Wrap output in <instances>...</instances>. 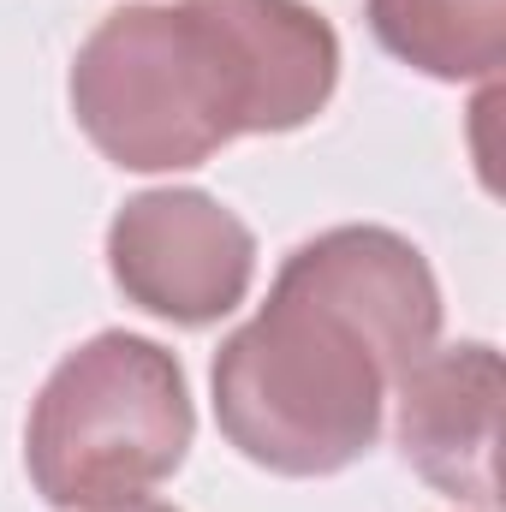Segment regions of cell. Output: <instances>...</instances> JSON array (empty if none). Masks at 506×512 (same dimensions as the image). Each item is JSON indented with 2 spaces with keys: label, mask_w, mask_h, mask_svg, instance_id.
<instances>
[{
  "label": "cell",
  "mask_w": 506,
  "mask_h": 512,
  "mask_svg": "<svg viewBox=\"0 0 506 512\" xmlns=\"http://www.w3.org/2000/svg\"><path fill=\"white\" fill-rule=\"evenodd\" d=\"M334 84L340 36L304 0H143L84 36L66 96L114 167L179 173L233 137L310 126Z\"/></svg>",
  "instance_id": "cell-2"
},
{
  "label": "cell",
  "mask_w": 506,
  "mask_h": 512,
  "mask_svg": "<svg viewBox=\"0 0 506 512\" xmlns=\"http://www.w3.org/2000/svg\"><path fill=\"white\" fill-rule=\"evenodd\" d=\"M441 340L429 256L387 227H328L215 352V423L274 477H334L381 441L393 382Z\"/></svg>",
  "instance_id": "cell-1"
},
{
  "label": "cell",
  "mask_w": 506,
  "mask_h": 512,
  "mask_svg": "<svg viewBox=\"0 0 506 512\" xmlns=\"http://www.w3.org/2000/svg\"><path fill=\"white\" fill-rule=\"evenodd\" d=\"M197 435L191 387L167 346L108 328L66 352L24 423V465L54 512H108L161 489Z\"/></svg>",
  "instance_id": "cell-3"
},
{
  "label": "cell",
  "mask_w": 506,
  "mask_h": 512,
  "mask_svg": "<svg viewBox=\"0 0 506 512\" xmlns=\"http://www.w3.org/2000/svg\"><path fill=\"white\" fill-rule=\"evenodd\" d=\"M108 274L137 310L173 328H209L251 292L256 233L209 191H143L108 227Z\"/></svg>",
  "instance_id": "cell-4"
},
{
  "label": "cell",
  "mask_w": 506,
  "mask_h": 512,
  "mask_svg": "<svg viewBox=\"0 0 506 512\" xmlns=\"http://www.w3.org/2000/svg\"><path fill=\"white\" fill-rule=\"evenodd\" d=\"M399 453L405 465L471 512L501 507L495 441H501V352L489 340L429 346L399 382Z\"/></svg>",
  "instance_id": "cell-5"
},
{
  "label": "cell",
  "mask_w": 506,
  "mask_h": 512,
  "mask_svg": "<svg viewBox=\"0 0 506 512\" xmlns=\"http://www.w3.org/2000/svg\"><path fill=\"white\" fill-rule=\"evenodd\" d=\"M376 42L435 84L495 78L506 60V0H364Z\"/></svg>",
  "instance_id": "cell-6"
},
{
  "label": "cell",
  "mask_w": 506,
  "mask_h": 512,
  "mask_svg": "<svg viewBox=\"0 0 506 512\" xmlns=\"http://www.w3.org/2000/svg\"><path fill=\"white\" fill-rule=\"evenodd\" d=\"M108 512H179V507H161V501L143 495V501H126V507H108Z\"/></svg>",
  "instance_id": "cell-7"
}]
</instances>
